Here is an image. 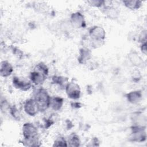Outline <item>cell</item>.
I'll return each instance as SVG.
<instances>
[{
    "label": "cell",
    "mask_w": 147,
    "mask_h": 147,
    "mask_svg": "<svg viewBox=\"0 0 147 147\" xmlns=\"http://www.w3.org/2000/svg\"><path fill=\"white\" fill-rule=\"evenodd\" d=\"M33 98L38 105L40 112L44 113L50 107L51 96L45 88L40 87L36 90Z\"/></svg>",
    "instance_id": "cell-1"
},
{
    "label": "cell",
    "mask_w": 147,
    "mask_h": 147,
    "mask_svg": "<svg viewBox=\"0 0 147 147\" xmlns=\"http://www.w3.org/2000/svg\"><path fill=\"white\" fill-rule=\"evenodd\" d=\"M22 134L24 145H28L38 139L37 127L32 122H25L22 126Z\"/></svg>",
    "instance_id": "cell-2"
},
{
    "label": "cell",
    "mask_w": 147,
    "mask_h": 147,
    "mask_svg": "<svg viewBox=\"0 0 147 147\" xmlns=\"http://www.w3.org/2000/svg\"><path fill=\"white\" fill-rule=\"evenodd\" d=\"M131 133L129 137V141L133 142H143L146 140V126L135 124L131 126Z\"/></svg>",
    "instance_id": "cell-3"
},
{
    "label": "cell",
    "mask_w": 147,
    "mask_h": 147,
    "mask_svg": "<svg viewBox=\"0 0 147 147\" xmlns=\"http://www.w3.org/2000/svg\"><path fill=\"white\" fill-rule=\"evenodd\" d=\"M65 91L68 98L72 100H78L81 96L80 86L74 81L69 82L65 86Z\"/></svg>",
    "instance_id": "cell-4"
},
{
    "label": "cell",
    "mask_w": 147,
    "mask_h": 147,
    "mask_svg": "<svg viewBox=\"0 0 147 147\" xmlns=\"http://www.w3.org/2000/svg\"><path fill=\"white\" fill-rule=\"evenodd\" d=\"M88 37L93 41L105 42L106 38V31L105 29L98 25H94L88 29Z\"/></svg>",
    "instance_id": "cell-5"
},
{
    "label": "cell",
    "mask_w": 147,
    "mask_h": 147,
    "mask_svg": "<svg viewBox=\"0 0 147 147\" xmlns=\"http://www.w3.org/2000/svg\"><path fill=\"white\" fill-rule=\"evenodd\" d=\"M70 23L76 29L84 28L86 27V21L84 16L80 11L72 13L70 16Z\"/></svg>",
    "instance_id": "cell-6"
},
{
    "label": "cell",
    "mask_w": 147,
    "mask_h": 147,
    "mask_svg": "<svg viewBox=\"0 0 147 147\" xmlns=\"http://www.w3.org/2000/svg\"><path fill=\"white\" fill-rule=\"evenodd\" d=\"M24 110L30 117H34L40 112L38 105L33 98L25 100L24 103Z\"/></svg>",
    "instance_id": "cell-7"
},
{
    "label": "cell",
    "mask_w": 147,
    "mask_h": 147,
    "mask_svg": "<svg viewBox=\"0 0 147 147\" xmlns=\"http://www.w3.org/2000/svg\"><path fill=\"white\" fill-rule=\"evenodd\" d=\"M108 3H109L107 4V2L105 1L104 5L102 7V12L107 17L110 19H117L120 14L119 10L113 5L111 1H108Z\"/></svg>",
    "instance_id": "cell-8"
},
{
    "label": "cell",
    "mask_w": 147,
    "mask_h": 147,
    "mask_svg": "<svg viewBox=\"0 0 147 147\" xmlns=\"http://www.w3.org/2000/svg\"><path fill=\"white\" fill-rule=\"evenodd\" d=\"M12 84L13 87L22 91H28L31 87L32 83L29 80L23 79L18 76H14L12 78Z\"/></svg>",
    "instance_id": "cell-9"
},
{
    "label": "cell",
    "mask_w": 147,
    "mask_h": 147,
    "mask_svg": "<svg viewBox=\"0 0 147 147\" xmlns=\"http://www.w3.org/2000/svg\"><path fill=\"white\" fill-rule=\"evenodd\" d=\"M127 58L130 63L136 68H142L145 65L143 59L135 50H131L129 52Z\"/></svg>",
    "instance_id": "cell-10"
},
{
    "label": "cell",
    "mask_w": 147,
    "mask_h": 147,
    "mask_svg": "<svg viewBox=\"0 0 147 147\" xmlns=\"http://www.w3.org/2000/svg\"><path fill=\"white\" fill-rule=\"evenodd\" d=\"M47 76L43 73L34 69L33 71L30 72L29 75V80L32 84L40 86L45 81Z\"/></svg>",
    "instance_id": "cell-11"
},
{
    "label": "cell",
    "mask_w": 147,
    "mask_h": 147,
    "mask_svg": "<svg viewBox=\"0 0 147 147\" xmlns=\"http://www.w3.org/2000/svg\"><path fill=\"white\" fill-rule=\"evenodd\" d=\"M92 57V52L90 48L84 47L79 49L78 61L80 64H85Z\"/></svg>",
    "instance_id": "cell-12"
},
{
    "label": "cell",
    "mask_w": 147,
    "mask_h": 147,
    "mask_svg": "<svg viewBox=\"0 0 147 147\" xmlns=\"http://www.w3.org/2000/svg\"><path fill=\"white\" fill-rule=\"evenodd\" d=\"M14 68L12 64L7 60H3L1 62L0 74L3 78L10 76L13 72Z\"/></svg>",
    "instance_id": "cell-13"
},
{
    "label": "cell",
    "mask_w": 147,
    "mask_h": 147,
    "mask_svg": "<svg viewBox=\"0 0 147 147\" xmlns=\"http://www.w3.org/2000/svg\"><path fill=\"white\" fill-rule=\"evenodd\" d=\"M127 100L131 104H137L142 99V93L140 90H134L127 92L125 95Z\"/></svg>",
    "instance_id": "cell-14"
},
{
    "label": "cell",
    "mask_w": 147,
    "mask_h": 147,
    "mask_svg": "<svg viewBox=\"0 0 147 147\" xmlns=\"http://www.w3.org/2000/svg\"><path fill=\"white\" fill-rule=\"evenodd\" d=\"M64 99L60 96H53L51 98L50 107L55 111L61 110L64 105Z\"/></svg>",
    "instance_id": "cell-15"
},
{
    "label": "cell",
    "mask_w": 147,
    "mask_h": 147,
    "mask_svg": "<svg viewBox=\"0 0 147 147\" xmlns=\"http://www.w3.org/2000/svg\"><path fill=\"white\" fill-rule=\"evenodd\" d=\"M51 82L53 84H56L60 87L65 88L67 84L69 82L68 78L60 75H53L51 79Z\"/></svg>",
    "instance_id": "cell-16"
},
{
    "label": "cell",
    "mask_w": 147,
    "mask_h": 147,
    "mask_svg": "<svg viewBox=\"0 0 147 147\" xmlns=\"http://www.w3.org/2000/svg\"><path fill=\"white\" fill-rule=\"evenodd\" d=\"M123 5L127 9L131 10H136L139 9L142 6V1L138 0H126L122 1Z\"/></svg>",
    "instance_id": "cell-17"
},
{
    "label": "cell",
    "mask_w": 147,
    "mask_h": 147,
    "mask_svg": "<svg viewBox=\"0 0 147 147\" xmlns=\"http://www.w3.org/2000/svg\"><path fill=\"white\" fill-rule=\"evenodd\" d=\"M67 143L68 146L78 147L80 146V139L79 136L75 133H72L68 137Z\"/></svg>",
    "instance_id": "cell-18"
},
{
    "label": "cell",
    "mask_w": 147,
    "mask_h": 147,
    "mask_svg": "<svg viewBox=\"0 0 147 147\" xmlns=\"http://www.w3.org/2000/svg\"><path fill=\"white\" fill-rule=\"evenodd\" d=\"M34 69L43 73L47 76H48L49 74V68L48 66L43 62H40L37 63L36 66L34 67Z\"/></svg>",
    "instance_id": "cell-19"
},
{
    "label": "cell",
    "mask_w": 147,
    "mask_h": 147,
    "mask_svg": "<svg viewBox=\"0 0 147 147\" xmlns=\"http://www.w3.org/2000/svg\"><path fill=\"white\" fill-rule=\"evenodd\" d=\"M53 146H68L67 140L63 136L57 137L53 142Z\"/></svg>",
    "instance_id": "cell-20"
},
{
    "label": "cell",
    "mask_w": 147,
    "mask_h": 147,
    "mask_svg": "<svg viewBox=\"0 0 147 147\" xmlns=\"http://www.w3.org/2000/svg\"><path fill=\"white\" fill-rule=\"evenodd\" d=\"M9 112L10 114L11 115V117L16 120L19 121L20 119V116H21L19 110L17 109L16 106L15 105L10 106L9 110Z\"/></svg>",
    "instance_id": "cell-21"
},
{
    "label": "cell",
    "mask_w": 147,
    "mask_h": 147,
    "mask_svg": "<svg viewBox=\"0 0 147 147\" xmlns=\"http://www.w3.org/2000/svg\"><path fill=\"white\" fill-rule=\"evenodd\" d=\"M86 2L90 6L97 7V8H102L104 5L105 1H103V0H90V1H87Z\"/></svg>",
    "instance_id": "cell-22"
},
{
    "label": "cell",
    "mask_w": 147,
    "mask_h": 147,
    "mask_svg": "<svg viewBox=\"0 0 147 147\" xmlns=\"http://www.w3.org/2000/svg\"><path fill=\"white\" fill-rule=\"evenodd\" d=\"M47 3L43 2H36L33 5V7L37 11H40L41 12L47 11L48 10V6Z\"/></svg>",
    "instance_id": "cell-23"
},
{
    "label": "cell",
    "mask_w": 147,
    "mask_h": 147,
    "mask_svg": "<svg viewBox=\"0 0 147 147\" xmlns=\"http://www.w3.org/2000/svg\"><path fill=\"white\" fill-rule=\"evenodd\" d=\"M141 77L142 76L141 72L138 69H136L133 71L131 74V79L133 82H138L141 80Z\"/></svg>",
    "instance_id": "cell-24"
},
{
    "label": "cell",
    "mask_w": 147,
    "mask_h": 147,
    "mask_svg": "<svg viewBox=\"0 0 147 147\" xmlns=\"http://www.w3.org/2000/svg\"><path fill=\"white\" fill-rule=\"evenodd\" d=\"M147 32L146 29L142 30L140 33L138 38V41L140 43L142 44L144 42H146L147 41Z\"/></svg>",
    "instance_id": "cell-25"
},
{
    "label": "cell",
    "mask_w": 147,
    "mask_h": 147,
    "mask_svg": "<svg viewBox=\"0 0 147 147\" xmlns=\"http://www.w3.org/2000/svg\"><path fill=\"white\" fill-rule=\"evenodd\" d=\"M99 141L97 137H94L91 140V142H90V144L88 145V146H98L100 145L99 144Z\"/></svg>",
    "instance_id": "cell-26"
},
{
    "label": "cell",
    "mask_w": 147,
    "mask_h": 147,
    "mask_svg": "<svg viewBox=\"0 0 147 147\" xmlns=\"http://www.w3.org/2000/svg\"><path fill=\"white\" fill-rule=\"evenodd\" d=\"M140 50L143 54H144L145 55H146V54H147V43H146V42L141 44Z\"/></svg>",
    "instance_id": "cell-27"
},
{
    "label": "cell",
    "mask_w": 147,
    "mask_h": 147,
    "mask_svg": "<svg viewBox=\"0 0 147 147\" xmlns=\"http://www.w3.org/2000/svg\"><path fill=\"white\" fill-rule=\"evenodd\" d=\"M71 106L74 109H79L82 106V105L78 102H72L71 103Z\"/></svg>",
    "instance_id": "cell-28"
}]
</instances>
